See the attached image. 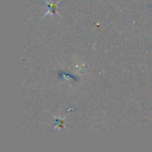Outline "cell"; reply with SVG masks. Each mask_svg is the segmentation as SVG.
<instances>
[{
	"label": "cell",
	"mask_w": 152,
	"mask_h": 152,
	"mask_svg": "<svg viewBox=\"0 0 152 152\" xmlns=\"http://www.w3.org/2000/svg\"><path fill=\"white\" fill-rule=\"evenodd\" d=\"M47 5V12L44 15L43 18H45L47 15H54L57 14L60 16V14L58 13V4H59V1L58 2H53L52 0L48 1V0H45Z\"/></svg>",
	"instance_id": "1"
},
{
	"label": "cell",
	"mask_w": 152,
	"mask_h": 152,
	"mask_svg": "<svg viewBox=\"0 0 152 152\" xmlns=\"http://www.w3.org/2000/svg\"><path fill=\"white\" fill-rule=\"evenodd\" d=\"M55 120H56V126H54V130L55 129H62V128H65V122H66V117L62 118H57L55 116H53Z\"/></svg>",
	"instance_id": "2"
}]
</instances>
